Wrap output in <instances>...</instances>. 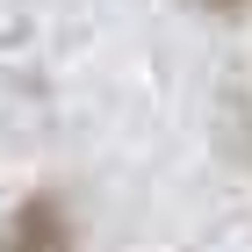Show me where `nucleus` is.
<instances>
[{"mask_svg":"<svg viewBox=\"0 0 252 252\" xmlns=\"http://www.w3.org/2000/svg\"><path fill=\"white\" fill-rule=\"evenodd\" d=\"M0 252H72V209L65 194H22L0 216Z\"/></svg>","mask_w":252,"mask_h":252,"instance_id":"1","label":"nucleus"},{"mask_svg":"<svg viewBox=\"0 0 252 252\" xmlns=\"http://www.w3.org/2000/svg\"><path fill=\"white\" fill-rule=\"evenodd\" d=\"M188 7H209V15H231V7H245V0H188Z\"/></svg>","mask_w":252,"mask_h":252,"instance_id":"2","label":"nucleus"}]
</instances>
